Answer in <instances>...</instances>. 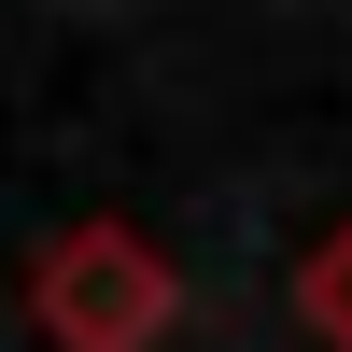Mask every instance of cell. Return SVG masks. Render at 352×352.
I'll return each instance as SVG.
<instances>
[{
	"label": "cell",
	"mask_w": 352,
	"mask_h": 352,
	"mask_svg": "<svg viewBox=\"0 0 352 352\" xmlns=\"http://www.w3.org/2000/svg\"><path fill=\"white\" fill-rule=\"evenodd\" d=\"M28 324L56 352H155L184 324V268L141 240L127 212H71L43 254H28Z\"/></svg>",
	"instance_id": "obj_1"
},
{
	"label": "cell",
	"mask_w": 352,
	"mask_h": 352,
	"mask_svg": "<svg viewBox=\"0 0 352 352\" xmlns=\"http://www.w3.org/2000/svg\"><path fill=\"white\" fill-rule=\"evenodd\" d=\"M282 310H296L324 352H352V226H324V240L296 254V282H282Z\"/></svg>",
	"instance_id": "obj_2"
}]
</instances>
